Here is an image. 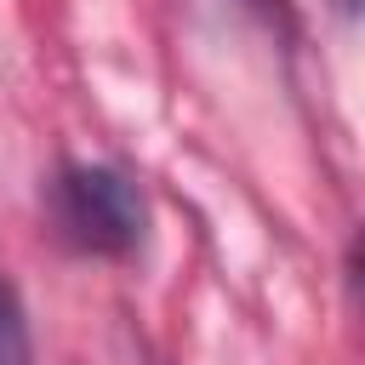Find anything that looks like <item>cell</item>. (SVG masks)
<instances>
[{"label": "cell", "mask_w": 365, "mask_h": 365, "mask_svg": "<svg viewBox=\"0 0 365 365\" xmlns=\"http://www.w3.org/2000/svg\"><path fill=\"white\" fill-rule=\"evenodd\" d=\"M331 6H336L342 17H354V6H359V0H331Z\"/></svg>", "instance_id": "3957f363"}, {"label": "cell", "mask_w": 365, "mask_h": 365, "mask_svg": "<svg viewBox=\"0 0 365 365\" xmlns=\"http://www.w3.org/2000/svg\"><path fill=\"white\" fill-rule=\"evenodd\" d=\"M51 217L63 240L91 257H131L148 234L143 188L114 165H63L51 182Z\"/></svg>", "instance_id": "6da1fadb"}, {"label": "cell", "mask_w": 365, "mask_h": 365, "mask_svg": "<svg viewBox=\"0 0 365 365\" xmlns=\"http://www.w3.org/2000/svg\"><path fill=\"white\" fill-rule=\"evenodd\" d=\"M0 365H34V342H29V319L17 291L0 279Z\"/></svg>", "instance_id": "7a4b0ae2"}]
</instances>
